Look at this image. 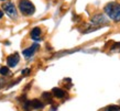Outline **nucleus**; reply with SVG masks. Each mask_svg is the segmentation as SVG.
<instances>
[{
    "instance_id": "nucleus-1",
    "label": "nucleus",
    "mask_w": 120,
    "mask_h": 111,
    "mask_svg": "<svg viewBox=\"0 0 120 111\" xmlns=\"http://www.w3.org/2000/svg\"><path fill=\"white\" fill-rule=\"evenodd\" d=\"M104 11L113 21H120V4L117 2H110L104 8Z\"/></svg>"
},
{
    "instance_id": "nucleus-2",
    "label": "nucleus",
    "mask_w": 120,
    "mask_h": 111,
    "mask_svg": "<svg viewBox=\"0 0 120 111\" xmlns=\"http://www.w3.org/2000/svg\"><path fill=\"white\" fill-rule=\"evenodd\" d=\"M19 10L23 15H32L35 12V7L30 0H20Z\"/></svg>"
},
{
    "instance_id": "nucleus-3",
    "label": "nucleus",
    "mask_w": 120,
    "mask_h": 111,
    "mask_svg": "<svg viewBox=\"0 0 120 111\" xmlns=\"http://www.w3.org/2000/svg\"><path fill=\"white\" fill-rule=\"evenodd\" d=\"M41 108H43V104L40 100H38V99L26 101L24 104H23V109L26 111H30L33 110V109H41Z\"/></svg>"
},
{
    "instance_id": "nucleus-4",
    "label": "nucleus",
    "mask_w": 120,
    "mask_h": 111,
    "mask_svg": "<svg viewBox=\"0 0 120 111\" xmlns=\"http://www.w3.org/2000/svg\"><path fill=\"white\" fill-rule=\"evenodd\" d=\"M2 9L4 11L7 13L10 18L15 19L17 15H18V12H17V8L12 2H8V4H2Z\"/></svg>"
},
{
    "instance_id": "nucleus-5",
    "label": "nucleus",
    "mask_w": 120,
    "mask_h": 111,
    "mask_svg": "<svg viewBox=\"0 0 120 111\" xmlns=\"http://www.w3.org/2000/svg\"><path fill=\"white\" fill-rule=\"evenodd\" d=\"M91 24L94 25H104L107 23V19H106V17L104 15H94L93 18H91Z\"/></svg>"
},
{
    "instance_id": "nucleus-6",
    "label": "nucleus",
    "mask_w": 120,
    "mask_h": 111,
    "mask_svg": "<svg viewBox=\"0 0 120 111\" xmlns=\"http://www.w3.org/2000/svg\"><path fill=\"white\" fill-rule=\"evenodd\" d=\"M19 61H20V56H19L18 53H15V54H12V55H10V56H8V58H7L8 67H15V66H17Z\"/></svg>"
},
{
    "instance_id": "nucleus-7",
    "label": "nucleus",
    "mask_w": 120,
    "mask_h": 111,
    "mask_svg": "<svg viewBox=\"0 0 120 111\" xmlns=\"http://www.w3.org/2000/svg\"><path fill=\"white\" fill-rule=\"evenodd\" d=\"M38 47H39L38 44H33L32 46H30V47H28V48H26V50H23V52H22L23 56L26 58H29V57H31V56H33V54L35 53V51L38 50Z\"/></svg>"
},
{
    "instance_id": "nucleus-8",
    "label": "nucleus",
    "mask_w": 120,
    "mask_h": 111,
    "mask_svg": "<svg viewBox=\"0 0 120 111\" xmlns=\"http://www.w3.org/2000/svg\"><path fill=\"white\" fill-rule=\"evenodd\" d=\"M52 93L55 97H57V98H63V97L65 96V91L63 89H61V88H53L52 89Z\"/></svg>"
},
{
    "instance_id": "nucleus-9",
    "label": "nucleus",
    "mask_w": 120,
    "mask_h": 111,
    "mask_svg": "<svg viewBox=\"0 0 120 111\" xmlns=\"http://www.w3.org/2000/svg\"><path fill=\"white\" fill-rule=\"evenodd\" d=\"M40 35H41V29L40 28H34V29L31 31V37H32L33 40H41Z\"/></svg>"
},
{
    "instance_id": "nucleus-10",
    "label": "nucleus",
    "mask_w": 120,
    "mask_h": 111,
    "mask_svg": "<svg viewBox=\"0 0 120 111\" xmlns=\"http://www.w3.org/2000/svg\"><path fill=\"white\" fill-rule=\"evenodd\" d=\"M10 69H9V67L8 66H2V67H0V75L2 76H8L10 75Z\"/></svg>"
},
{
    "instance_id": "nucleus-11",
    "label": "nucleus",
    "mask_w": 120,
    "mask_h": 111,
    "mask_svg": "<svg viewBox=\"0 0 120 111\" xmlns=\"http://www.w3.org/2000/svg\"><path fill=\"white\" fill-rule=\"evenodd\" d=\"M119 109H120L119 107H116V106H111V107L106 108L105 111H119Z\"/></svg>"
},
{
    "instance_id": "nucleus-12",
    "label": "nucleus",
    "mask_w": 120,
    "mask_h": 111,
    "mask_svg": "<svg viewBox=\"0 0 120 111\" xmlns=\"http://www.w3.org/2000/svg\"><path fill=\"white\" fill-rule=\"evenodd\" d=\"M30 72H31V70H30V68H26V69H23V70H22V74H23L24 76H26V75H29Z\"/></svg>"
},
{
    "instance_id": "nucleus-13",
    "label": "nucleus",
    "mask_w": 120,
    "mask_h": 111,
    "mask_svg": "<svg viewBox=\"0 0 120 111\" xmlns=\"http://www.w3.org/2000/svg\"><path fill=\"white\" fill-rule=\"evenodd\" d=\"M2 17H4V12H2V11L0 10V19L2 18Z\"/></svg>"
},
{
    "instance_id": "nucleus-14",
    "label": "nucleus",
    "mask_w": 120,
    "mask_h": 111,
    "mask_svg": "<svg viewBox=\"0 0 120 111\" xmlns=\"http://www.w3.org/2000/svg\"><path fill=\"white\" fill-rule=\"evenodd\" d=\"M1 1H4V0H1Z\"/></svg>"
}]
</instances>
